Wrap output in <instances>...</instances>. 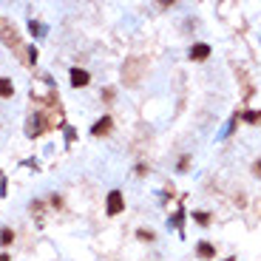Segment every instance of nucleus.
Here are the masks:
<instances>
[{
  "mask_svg": "<svg viewBox=\"0 0 261 261\" xmlns=\"http://www.w3.org/2000/svg\"><path fill=\"white\" fill-rule=\"evenodd\" d=\"M0 40L9 46L14 54H18V60H20V62H32V60H28L26 46H23V40H20V34H18V28L12 26L9 20H3V18H0Z\"/></svg>",
  "mask_w": 261,
  "mask_h": 261,
  "instance_id": "f257e3e1",
  "label": "nucleus"
},
{
  "mask_svg": "<svg viewBox=\"0 0 261 261\" xmlns=\"http://www.w3.org/2000/svg\"><path fill=\"white\" fill-rule=\"evenodd\" d=\"M145 74V60L142 57H128L125 66H122V82L125 86H136Z\"/></svg>",
  "mask_w": 261,
  "mask_h": 261,
  "instance_id": "f03ea898",
  "label": "nucleus"
},
{
  "mask_svg": "<svg viewBox=\"0 0 261 261\" xmlns=\"http://www.w3.org/2000/svg\"><path fill=\"white\" fill-rule=\"evenodd\" d=\"M122 210H125L122 190H111V193H108V199H105V213H108V216H120Z\"/></svg>",
  "mask_w": 261,
  "mask_h": 261,
  "instance_id": "7ed1b4c3",
  "label": "nucleus"
},
{
  "mask_svg": "<svg viewBox=\"0 0 261 261\" xmlns=\"http://www.w3.org/2000/svg\"><path fill=\"white\" fill-rule=\"evenodd\" d=\"M111 128H114V120H111V114H105L100 122H94L91 136H100V140H102V136H108V134H111Z\"/></svg>",
  "mask_w": 261,
  "mask_h": 261,
  "instance_id": "20e7f679",
  "label": "nucleus"
},
{
  "mask_svg": "<svg viewBox=\"0 0 261 261\" xmlns=\"http://www.w3.org/2000/svg\"><path fill=\"white\" fill-rule=\"evenodd\" d=\"M91 82V74L86 68H71V86L74 88H86Z\"/></svg>",
  "mask_w": 261,
  "mask_h": 261,
  "instance_id": "39448f33",
  "label": "nucleus"
},
{
  "mask_svg": "<svg viewBox=\"0 0 261 261\" xmlns=\"http://www.w3.org/2000/svg\"><path fill=\"white\" fill-rule=\"evenodd\" d=\"M188 57H190V60H196V62L208 60V57H210V46H208V43H196V46H190Z\"/></svg>",
  "mask_w": 261,
  "mask_h": 261,
  "instance_id": "423d86ee",
  "label": "nucleus"
},
{
  "mask_svg": "<svg viewBox=\"0 0 261 261\" xmlns=\"http://www.w3.org/2000/svg\"><path fill=\"white\" fill-rule=\"evenodd\" d=\"M196 256H199V258H216V247L210 242H199L196 244Z\"/></svg>",
  "mask_w": 261,
  "mask_h": 261,
  "instance_id": "0eeeda50",
  "label": "nucleus"
},
{
  "mask_svg": "<svg viewBox=\"0 0 261 261\" xmlns=\"http://www.w3.org/2000/svg\"><path fill=\"white\" fill-rule=\"evenodd\" d=\"M14 96V82L9 77H0V100H9Z\"/></svg>",
  "mask_w": 261,
  "mask_h": 261,
  "instance_id": "6e6552de",
  "label": "nucleus"
},
{
  "mask_svg": "<svg viewBox=\"0 0 261 261\" xmlns=\"http://www.w3.org/2000/svg\"><path fill=\"white\" fill-rule=\"evenodd\" d=\"M236 116H242L250 125H261V111H242V114H236Z\"/></svg>",
  "mask_w": 261,
  "mask_h": 261,
  "instance_id": "1a4fd4ad",
  "label": "nucleus"
},
{
  "mask_svg": "<svg viewBox=\"0 0 261 261\" xmlns=\"http://www.w3.org/2000/svg\"><path fill=\"white\" fill-rule=\"evenodd\" d=\"M12 242H14V230H12V227H3V230H0V244L9 247Z\"/></svg>",
  "mask_w": 261,
  "mask_h": 261,
  "instance_id": "9d476101",
  "label": "nucleus"
},
{
  "mask_svg": "<svg viewBox=\"0 0 261 261\" xmlns=\"http://www.w3.org/2000/svg\"><path fill=\"white\" fill-rule=\"evenodd\" d=\"M193 218H196L199 224H204V227L210 224V213H193Z\"/></svg>",
  "mask_w": 261,
  "mask_h": 261,
  "instance_id": "9b49d317",
  "label": "nucleus"
},
{
  "mask_svg": "<svg viewBox=\"0 0 261 261\" xmlns=\"http://www.w3.org/2000/svg\"><path fill=\"white\" fill-rule=\"evenodd\" d=\"M32 213L40 216V213H43V202H32Z\"/></svg>",
  "mask_w": 261,
  "mask_h": 261,
  "instance_id": "f8f14e48",
  "label": "nucleus"
},
{
  "mask_svg": "<svg viewBox=\"0 0 261 261\" xmlns=\"http://www.w3.org/2000/svg\"><path fill=\"white\" fill-rule=\"evenodd\" d=\"M140 238H148V242H154V233H150V230H140Z\"/></svg>",
  "mask_w": 261,
  "mask_h": 261,
  "instance_id": "ddd939ff",
  "label": "nucleus"
},
{
  "mask_svg": "<svg viewBox=\"0 0 261 261\" xmlns=\"http://www.w3.org/2000/svg\"><path fill=\"white\" fill-rule=\"evenodd\" d=\"M252 174H256V176L261 179V159H258V162H252Z\"/></svg>",
  "mask_w": 261,
  "mask_h": 261,
  "instance_id": "4468645a",
  "label": "nucleus"
},
{
  "mask_svg": "<svg viewBox=\"0 0 261 261\" xmlns=\"http://www.w3.org/2000/svg\"><path fill=\"white\" fill-rule=\"evenodd\" d=\"M188 159H190V156H182V162H179V170H188V165H190Z\"/></svg>",
  "mask_w": 261,
  "mask_h": 261,
  "instance_id": "2eb2a0df",
  "label": "nucleus"
},
{
  "mask_svg": "<svg viewBox=\"0 0 261 261\" xmlns=\"http://www.w3.org/2000/svg\"><path fill=\"white\" fill-rule=\"evenodd\" d=\"M0 261H12V256L9 252H0Z\"/></svg>",
  "mask_w": 261,
  "mask_h": 261,
  "instance_id": "dca6fc26",
  "label": "nucleus"
},
{
  "mask_svg": "<svg viewBox=\"0 0 261 261\" xmlns=\"http://www.w3.org/2000/svg\"><path fill=\"white\" fill-rule=\"evenodd\" d=\"M222 261H236V256H227V258H222Z\"/></svg>",
  "mask_w": 261,
  "mask_h": 261,
  "instance_id": "f3484780",
  "label": "nucleus"
}]
</instances>
